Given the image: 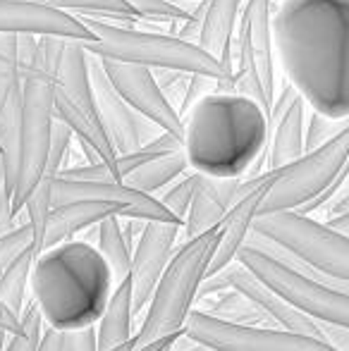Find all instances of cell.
Wrapping results in <instances>:
<instances>
[{
	"instance_id": "484cf974",
	"label": "cell",
	"mask_w": 349,
	"mask_h": 351,
	"mask_svg": "<svg viewBox=\"0 0 349 351\" xmlns=\"http://www.w3.org/2000/svg\"><path fill=\"white\" fill-rule=\"evenodd\" d=\"M186 170H189V160H186L184 148H182V151L160 153V156L141 162V165L134 167L122 182H127V184L134 186V189L156 196L168 184H173L175 180H180Z\"/></svg>"
},
{
	"instance_id": "7c38bea8",
	"label": "cell",
	"mask_w": 349,
	"mask_h": 351,
	"mask_svg": "<svg viewBox=\"0 0 349 351\" xmlns=\"http://www.w3.org/2000/svg\"><path fill=\"white\" fill-rule=\"evenodd\" d=\"M88 67H91V86H93V98H96L98 120H101L106 134L110 136L117 156L120 153L139 151L144 143H149L154 136H158L163 132L158 125H154L144 115H139L120 96V91L112 86L108 72L103 70L101 58L96 56L88 58Z\"/></svg>"
},
{
	"instance_id": "2e32d148",
	"label": "cell",
	"mask_w": 349,
	"mask_h": 351,
	"mask_svg": "<svg viewBox=\"0 0 349 351\" xmlns=\"http://www.w3.org/2000/svg\"><path fill=\"white\" fill-rule=\"evenodd\" d=\"M103 70L108 72L112 86L120 91V96L134 108L139 115L158 125L160 130L173 132L182 136V117L177 108L168 101V96L160 88L156 72L144 65H132L120 60H101Z\"/></svg>"
},
{
	"instance_id": "9a60e30c",
	"label": "cell",
	"mask_w": 349,
	"mask_h": 351,
	"mask_svg": "<svg viewBox=\"0 0 349 351\" xmlns=\"http://www.w3.org/2000/svg\"><path fill=\"white\" fill-rule=\"evenodd\" d=\"M182 222L180 220H149L139 241L132 251V306L134 315L149 306L160 275L165 273L170 258L177 251Z\"/></svg>"
},
{
	"instance_id": "60d3db41",
	"label": "cell",
	"mask_w": 349,
	"mask_h": 351,
	"mask_svg": "<svg viewBox=\"0 0 349 351\" xmlns=\"http://www.w3.org/2000/svg\"><path fill=\"white\" fill-rule=\"evenodd\" d=\"M180 337H182V332L165 335V337L154 339L151 344H146V347H139V349H134V351H173L175 344H177V339H180Z\"/></svg>"
},
{
	"instance_id": "5bb4252c",
	"label": "cell",
	"mask_w": 349,
	"mask_h": 351,
	"mask_svg": "<svg viewBox=\"0 0 349 351\" xmlns=\"http://www.w3.org/2000/svg\"><path fill=\"white\" fill-rule=\"evenodd\" d=\"M24 106V72L19 67L17 36L0 34V158L5 167V184L12 199L17 177L19 122Z\"/></svg>"
},
{
	"instance_id": "e575fe53",
	"label": "cell",
	"mask_w": 349,
	"mask_h": 351,
	"mask_svg": "<svg viewBox=\"0 0 349 351\" xmlns=\"http://www.w3.org/2000/svg\"><path fill=\"white\" fill-rule=\"evenodd\" d=\"M349 125V120H335V117L321 115V112L309 108L306 115V151L321 146L328 139H333L335 134H340L342 130Z\"/></svg>"
},
{
	"instance_id": "277c9868",
	"label": "cell",
	"mask_w": 349,
	"mask_h": 351,
	"mask_svg": "<svg viewBox=\"0 0 349 351\" xmlns=\"http://www.w3.org/2000/svg\"><path fill=\"white\" fill-rule=\"evenodd\" d=\"M93 32V41L84 43L91 56L101 60H120L132 65H144L151 70L204 72L220 79V91H234L232 72L206 53L199 43L186 41L177 34L141 32L134 27H120L112 22H101L96 17H82Z\"/></svg>"
},
{
	"instance_id": "30bf717a",
	"label": "cell",
	"mask_w": 349,
	"mask_h": 351,
	"mask_svg": "<svg viewBox=\"0 0 349 351\" xmlns=\"http://www.w3.org/2000/svg\"><path fill=\"white\" fill-rule=\"evenodd\" d=\"M349 158V125L340 134L311 148L289 165L275 170V180L265 194L261 213L299 210L316 201L340 175ZM258 213V215H261Z\"/></svg>"
},
{
	"instance_id": "d6986e66",
	"label": "cell",
	"mask_w": 349,
	"mask_h": 351,
	"mask_svg": "<svg viewBox=\"0 0 349 351\" xmlns=\"http://www.w3.org/2000/svg\"><path fill=\"white\" fill-rule=\"evenodd\" d=\"M239 182H242V177H210L199 172L194 199H191L189 213H186L184 225H182L184 239L199 237L220 225L225 213L237 201Z\"/></svg>"
},
{
	"instance_id": "44dd1931",
	"label": "cell",
	"mask_w": 349,
	"mask_h": 351,
	"mask_svg": "<svg viewBox=\"0 0 349 351\" xmlns=\"http://www.w3.org/2000/svg\"><path fill=\"white\" fill-rule=\"evenodd\" d=\"M306 101L302 96H297L282 115L270 120V139L268 148H265V170L285 167L306 153Z\"/></svg>"
},
{
	"instance_id": "d4e9b609",
	"label": "cell",
	"mask_w": 349,
	"mask_h": 351,
	"mask_svg": "<svg viewBox=\"0 0 349 351\" xmlns=\"http://www.w3.org/2000/svg\"><path fill=\"white\" fill-rule=\"evenodd\" d=\"M132 318H134V306H132V280L127 275L122 282H117L112 289L108 306L96 323L98 335V351H108L112 347L130 342L134 337L132 332Z\"/></svg>"
},
{
	"instance_id": "ab89813d",
	"label": "cell",
	"mask_w": 349,
	"mask_h": 351,
	"mask_svg": "<svg viewBox=\"0 0 349 351\" xmlns=\"http://www.w3.org/2000/svg\"><path fill=\"white\" fill-rule=\"evenodd\" d=\"M38 351H62V330L48 328L43 330L41 342H38Z\"/></svg>"
},
{
	"instance_id": "b9f144b4",
	"label": "cell",
	"mask_w": 349,
	"mask_h": 351,
	"mask_svg": "<svg viewBox=\"0 0 349 351\" xmlns=\"http://www.w3.org/2000/svg\"><path fill=\"white\" fill-rule=\"evenodd\" d=\"M328 225L335 227V230H340L342 234L349 237V210L342 213V215H335V217H328Z\"/></svg>"
},
{
	"instance_id": "6da1fadb",
	"label": "cell",
	"mask_w": 349,
	"mask_h": 351,
	"mask_svg": "<svg viewBox=\"0 0 349 351\" xmlns=\"http://www.w3.org/2000/svg\"><path fill=\"white\" fill-rule=\"evenodd\" d=\"M273 38L280 67L306 106L349 120V0H280Z\"/></svg>"
},
{
	"instance_id": "8d00e7d4",
	"label": "cell",
	"mask_w": 349,
	"mask_h": 351,
	"mask_svg": "<svg viewBox=\"0 0 349 351\" xmlns=\"http://www.w3.org/2000/svg\"><path fill=\"white\" fill-rule=\"evenodd\" d=\"M218 88H220V79L210 77V74H204V72H191L189 84H186L184 101H182V108H180V117H184L186 110H189L194 103H199L201 98L218 91Z\"/></svg>"
},
{
	"instance_id": "52a82bcc",
	"label": "cell",
	"mask_w": 349,
	"mask_h": 351,
	"mask_svg": "<svg viewBox=\"0 0 349 351\" xmlns=\"http://www.w3.org/2000/svg\"><path fill=\"white\" fill-rule=\"evenodd\" d=\"M254 232L297 256L309 268L330 278L349 280V237L309 213L275 210L254 220Z\"/></svg>"
},
{
	"instance_id": "d590c367",
	"label": "cell",
	"mask_w": 349,
	"mask_h": 351,
	"mask_svg": "<svg viewBox=\"0 0 349 351\" xmlns=\"http://www.w3.org/2000/svg\"><path fill=\"white\" fill-rule=\"evenodd\" d=\"M132 8L139 10L144 19H168V22H186L194 17V12L184 10L177 3H168V0H130Z\"/></svg>"
},
{
	"instance_id": "ac0fdd59",
	"label": "cell",
	"mask_w": 349,
	"mask_h": 351,
	"mask_svg": "<svg viewBox=\"0 0 349 351\" xmlns=\"http://www.w3.org/2000/svg\"><path fill=\"white\" fill-rule=\"evenodd\" d=\"M273 180H275V170H263L261 182H258L254 189H249L244 196H239L232 204V208L225 213V217L218 225V232H220L218 246H215V254H213V258H210L206 278L220 273L223 268H228L230 263L237 261L239 251H242V246L247 244L249 234H252L254 220H256L258 213H261V204H263L265 194H268L270 184H273Z\"/></svg>"
},
{
	"instance_id": "4dcf8cb0",
	"label": "cell",
	"mask_w": 349,
	"mask_h": 351,
	"mask_svg": "<svg viewBox=\"0 0 349 351\" xmlns=\"http://www.w3.org/2000/svg\"><path fill=\"white\" fill-rule=\"evenodd\" d=\"M19 320H22V328L19 332L10 335V342H5L3 351H38V342H41V335H43V320L41 308L36 306V301H27L24 311L19 313Z\"/></svg>"
},
{
	"instance_id": "3957f363",
	"label": "cell",
	"mask_w": 349,
	"mask_h": 351,
	"mask_svg": "<svg viewBox=\"0 0 349 351\" xmlns=\"http://www.w3.org/2000/svg\"><path fill=\"white\" fill-rule=\"evenodd\" d=\"M115 289L110 265L98 246L67 239L43 249L34 261L32 299L48 328L77 330L96 325Z\"/></svg>"
},
{
	"instance_id": "4fadbf2b",
	"label": "cell",
	"mask_w": 349,
	"mask_h": 351,
	"mask_svg": "<svg viewBox=\"0 0 349 351\" xmlns=\"http://www.w3.org/2000/svg\"><path fill=\"white\" fill-rule=\"evenodd\" d=\"M72 201H98V204H108L117 210L120 217L177 220L173 213L160 204L158 196L134 189V186H130L127 182L53 177V206L72 204Z\"/></svg>"
},
{
	"instance_id": "5b68a950",
	"label": "cell",
	"mask_w": 349,
	"mask_h": 351,
	"mask_svg": "<svg viewBox=\"0 0 349 351\" xmlns=\"http://www.w3.org/2000/svg\"><path fill=\"white\" fill-rule=\"evenodd\" d=\"M218 227H213L177 246L168 268L156 285L141 328L134 332L136 349L165 335L182 332L186 315L194 308V301L199 299L201 282L206 280L210 258L218 246Z\"/></svg>"
},
{
	"instance_id": "8992f818",
	"label": "cell",
	"mask_w": 349,
	"mask_h": 351,
	"mask_svg": "<svg viewBox=\"0 0 349 351\" xmlns=\"http://www.w3.org/2000/svg\"><path fill=\"white\" fill-rule=\"evenodd\" d=\"M56 122V77L41 65V60L24 72V106L19 122L17 177L12 189V213L24 210L29 194L46 175L48 146Z\"/></svg>"
},
{
	"instance_id": "83f0119b",
	"label": "cell",
	"mask_w": 349,
	"mask_h": 351,
	"mask_svg": "<svg viewBox=\"0 0 349 351\" xmlns=\"http://www.w3.org/2000/svg\"><path fill=\"white\" fill-rule=\"evenodd\" d=\"M206 299V296H204ZM201 311H206L208 315L228 323H239V325H273L270 318L254 304L249 296H244L242 291H237L234 287H228L223 291L208 294V306H204Z\"/></svg>"
},
{
	"instance_id": "cb8c5ba5",
	"label": "cell",
	"mask_w": 349,
	"mask_h": 351,
	"mask_svg": "<svg viewBox=\"0 0 349 351\" xmlns=\"http://www.w3.org/2000/svg\"><path fill=\"white\" fill-rule=\"evenodd\" d=\"M112 213L117 215L112 206L98 204V201H72V204L53 206L51 215H48L46 237H43V249H51L60 241L72 239L75 234L98 225L103 217L112 215Z\"/></svg>"
},
{
	"instance_id": "7a4b0ae2",
	"label": "cell",
	"mask_w": 349,
	"mask_h": 351,
	"mask_svg": "<svg viewBox=\"0 0 349 351\" xmlns=\"http://www.w3.org/2000/svg\"><path fill=\"white\" fill-rule=\"evenodd\" d=\"M182 148L189 167L210 177L258 175L270 139V115L239 91H213L182 117Z\"/></svg>"
},
{
	"instance_id": "836d02e7",
	"label": "cell",
	"mask_w": 349,
	"mask_h": 351,
	"mask_svg": "<svg viewBox=\"0 0 349 351\" xmlns=\"http://www.w3.org/2000/svg\"><path fill=\"white\" fill-rule=\"evenodd\" d=\"M72 139H75V132L65 125L62 120L53 122V132H51V146H48V162H46V175L58 177V172L65 167V158L67 151L72 146Z\"/></svg>"
},
{
	"instance_id": "f546056e",
	"label": "cell",
	"mask_w": 349,
	"mask_h": 351,
	"mask_svg": "<svg viewBox=\"0 0 349 351\" xmlns=\"http://www.w3.org/2000/svg\"><path fill=\"white\" fill-rule=\"evenodd\" d=\"M34 261H36V254L29 249V251H24L22 256H17V258L0 273V296H3V301L17 315L22 313L24 306H27V291L32 289Z\"/></svg>"
},
{
	"instance_id": "d6a6232c",
	"label": "cell",
	"mask_w": 349,
	"mask_h": 351,
	"mask_svg": "<svg viewBox=\"0 0 349 351\" xmlns=\"http://www.w3.org/2000/svg\"><path fill=\"white\" fill-rule=\"evenodd\" d=\"M29 249L34 251V230L29 222L3 232V234H0V273H3L17 256H22L24 251H29Z\"/></svg>"
},
{
	"instance_id": "74e56055",
	"label": "cell",
	"mask_w": 349,
	"mask_h": 351,
	"mask_svg": "<svg viewBox=\"0 0 349 351\" xmlns=\"http://www.w3.org/2000/svg\"><path fill=\"white\" fill-rule=\"evenodd\" d=\"M62 351H98L96 325L62 332Z\"/></svg>"
},
{
	"instance_id": "f35d334b",
	"label": "cell",
	"mask_w": 349,
	"mask_h": 351,
	"mask_svg": "<svg viewBox=\"0 0 349 351\" xmlns=\"http://www.w3.org/2000/svg\"><path fill=\"white\" fill-rule=\"evenodd\" d=\"M19 328H22L19 315L14 313V311L3 301V296H0V332L14 335V332H19Z\"/></svg>"
},
{
	"instance_id": "8fae6325",
	"label": "cell",
	"mask_w": 349,
	"mask_h": 351,
	"mask_svg": "<svg viewBox=\"0 0 349 351\" xmlns=\"http://www.w3.org/2000/svg\"><path fill=\"white\" fill-rule=\"evenodd\" d=\"M182 335L218 351H337L326 339L289 332L275 325H239L191 308Z\"/></svg>"
},
{
	"instance_id": "ba28073f",
	"label": "cell",
	"mask_w": 349,
	"mask_h": 351,
	"mask_svg": "<svg viewBox=\"0 0 349 351\" xmlns=\"http://www.w3.org/2000/svg\"><path fill=\"white\" fill-rule=\"evenodd\" d=\"M273 0H247L234 36V91L256 98L268 110L275 101V38Z\"/></svg>"
},
{
	"instance_id": "603a6c76",
	"label": "cell",
	"mask_w": 349,
	"mask_h": 351,
	"mask_svg": "<svg viewBox=\"0 0 349 351\" xmlns=\"http://www.w3.org/2000/svg\"><path fill=\"white\" fill-rule=\"evenodd\" d=\"M88 58H91V53L84 48V43L77 41V38H67L65 48H62L60 62H58V67H56V84H58V88H62V91L77 103V106L98 117Z\"/></svg>"
},
{
	"instance_id": "7bdbcfd3",
	"label": "cell",
	"mask_w": 349,
	"mask_h": 351,
	"mask_svg": "<svg viewBox=\"0 0 349 351\" xmlns=\"http://www.w3.org/2000/svg\"><path fill=\"white\" fill-rule=\"evenodd\" d=\"M184 351H218V349L208 347V344H201V342H191V347Z\"/></svg>"
},
{
	"instance_id": "1f68e13d",
	"label": "cell",
	"mask_w": 349,
	"mask_h": 351,
	"mask_svg": "<svg viewBox=\"0 0 349 351\" xmlns=\"http://www.w3.org/2000/svg\"><path fill=\"white\" fill-rule=\"evenodd\" d=\"M196 182H199V172H191V175H184V177H180V180H175V184L170 186L168 191L160 194V204L173 213L177 220H182V225H184V217H186V213H189L191 199H194Z\"/></svg>"
},
{
	"instance_id": "ffe728a7",
	"label": "cell",
	"mask_w": 349,
	"mask_h": 351,
	"mask_svg": "<svg viewBox=\"0 0 349 351\" xmlns=\"http://www.w3.org/2000/svg\"><path fill=\"white\" fill-rule=\"evenodd\" d=\"M244 0H206V10L201 14L199 43L206 53L220 60L234 74L232 48L237 36L239 17H242ZM234 79V77H232Z\"/></svg>"
},
{
	"instance_id": "ee69618b",
	"label": "cell",
	"mask_w": 349,
	"mask_h": 351,
	"mask_svg": "<svg viewBox=\"0 0 349 351\" xmlns=\"http://www.w3.org/2000/svg\"><path fill=\"white\" fill-rule=\"evenodd\" d=\"M168 3H177V5H180V3H194V0H168Z\"/></svg>"
},
{
	"instance_id": "4316f807",
	"label": "cell",
	"mask_w": 349,
	"mask_h": 351,
	"mask_svg": "<svg viewBox=\"0 0 349 351\" xmlns=\"http://www.w3.org/2000/svg\"><path fill=\"white\" fill-rule=\"evenodd\" d=\"M96 241L98 251L103 254L106 263L110 265L115 285L122 282L132 270V246L127 244L125 232H122V217L120 215H108L96 225Z\"/></svg>"
},
{
	"instance_id": "e0dca14e",
	"label": "cell",
	"mask_w": 349,
	"mask_h": 351,
	"mask_svg": "<svg viewBox=\"0 0 349 351\" xmlns=\"http://www.w3.org/2000/svg\"><path fill=\"white\" fill-rule=\"evenodd\" d=\"M0 34H34V36H65L82 43L93 41V32L82 17L27 0H0Z\"/></svg>"
},
{
	"instance_id": "f1b7e54d",
	"label": "cell",
	"mask_w": 349,
	"mask_h": 351,
	"mask_svg": "<svg viewBox=\"0 0 349 351\" xmlns=\"http://www.w3.org/2000/svg\"><path fill=\"white\" fill-rule=\"evenodd\" d=\"M27 3L46 5V8H56L62 12H80L86 17H108L112 22H139L144 19L139 10L132 8L130 0H27Z\"/></svg>"
},
{
	"instance_id": "7402d4cb",
	"label": "cell",
	"mask_w": 349,
	"mask_h": 351,
	"mask_svg": "<svg viewBox=\"0 0 349 351\" xmlns=\"http://www.w3.org/2000/svg\"><path fill=\"white\" fill-rule=\"evenodd\" d=\"M56 117L62 120L72 132H75L77 141L84 143L88 148H93V151L98 153V158H101L106 165H110L115 180H120L115 172L117 151H115V146H112L110 136H108L106 130H103L101 120H98L96 115H91L88 110H84V108L77 106L62 88H58V84H56Z\"/></svg>"
},
{
	"instance_id": "9c48e42d",
	"label": "cell",
	"mask_w": 349,
	"mask_h": 351,
	"mask_svg": "<svg viewBox=\"0 0 349 351\" xmlns=\"http://www.w3.org/2000/svg\"><path fill=\"white\" fill-rule=\"evenodd\" d=\"M237 261L247 265L256 278H261L265 285L273 287L278 294H282L287 301H292L297 308H302L306 315H311L318 323L337 325L349 330V294L340 291L326 282L311 278L306 273L289 268L287 263L258 246L244 244Z\"/></svg>"
}]
</instances>
